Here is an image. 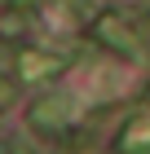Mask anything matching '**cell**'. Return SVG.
<instances>
[{
    "instance_id": "obj_1",
    "label": "cell",
    "mask_w": 150,
    "mask_h": 154,
    "mask_svg": "<svg viewBox=\"0 0 150 154\" xmlns=\"http://www.w3.org/2000/svg\"><path fill=\"white\" fill-rule=\"evenodd\" d=\"M119 154H150V115H137L119 137Z\"/></svg>"
},
{
    "instance_id": "obj_2",
    "label": "cell",
    "mask_w": 150,
    "mask_h": 154,
    "mask_svg": "<svg viewBox=\"0 0 150 154\" xmlns=\"http://www.w3.org/2000/svg\"><path fill=\"white\" fill-rule=\"evenodd\" d=\"M62 110H66V101H62V97H44V101H40V106H35V123H40V128H58V123H66V115H62Z\"/></svg>"
},
{
    "instance_id": "obj_3",
    "label": "cell",
    "mask_w": 150,
    "mask_h": 154,
    "mask_svg": "<svg viewBox=\"0 0 150 154\" xmlns=\"http://www.w3.org/2000/svg\"><path fill=\"white\" fill-rule=\"evenodd\" d=\"M62 66V57H44V53H18V71L22 75H44V71H58Z\"/></svg>"
},
{
    "instance_id": "obj_4",
    "label": "cell",
    "mask_w": 150,
    "mask_h": 154,
    "mask_svg": "<svg viewBox=\"0 0 150 154\" xmlns=\"http://www.w3.org/2000/svg\"><path fill=\"white\" fill-rule=\"evenodd\" d=\"M9 101H13V84H5V79H0V110L9 106Z\"/></svg>"
}]
</instances>
